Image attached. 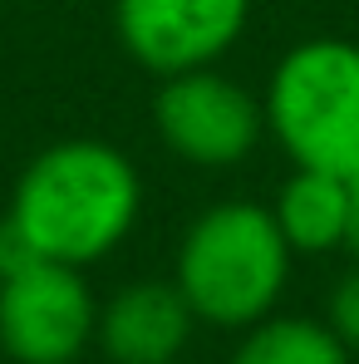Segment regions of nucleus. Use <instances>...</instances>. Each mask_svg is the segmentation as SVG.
Listing matches in <instances>:
<instances>
[{"label":"nucleus","mask_w":359,"mask_h":364,"mask_svg":"<svg viewBox=\"0 0 359 364\" xmlns=\"http://www.w3.org/2000/svg\"><path fill=\"white\" fill-rule=\"evenodd\" d=\"M5 217L40 261L89 271L133 237L143 217V173L104 138H60L20 168Z\"/></svg>","instance_id":"obj_1"},{"label":"nucleus","mask_w":359,"mask_h":364,"mask_svg":"<svg viewBox=\"0 0 359 364\" xmlns=\"http://www.w3.org/2000/svg\"><path fill=\"white\" fill-rule=\"evenodd\" d=\"M291 266L296 251L281 237L271 207L251 197L202 207L173 251V281L197 325L212 330H246L266 320L291 286Z\"/></svg>","instance_id":"obj_2"},{"label":"nucleus","mask_w":359,"mask_h":364,"mask_svg":"<svg viewBox=\"0 0 359 364\" xmlns=\"http://www.w3.org/2000/svg\"><path fill=\"white\" fill-rule=\"evenodd\" d=\"M266 133L291 168L359 173V45L345 35L296 40L266 79Z\"/></svg>","instance_id":"obj_3"},{"label":"nucleus","mask_w":359,"mask_h":364,"mask_svg":"<svg viewBox=\"0 0 359 364\" xmlns=\"http://www.w3.org/2000/svg\"><path fill=\"white\" fill-rule=\"evenodd\" d=\"M158 143L197 173H232L266 138V104L217 64L158 79L153 94Z\"/></svg>","instance_id":"obj_4"},{"label":"nucleus","mask_w":359,"mask_h":364,"mask_svg":"<svg viewBox=\"0 0 359 364\" xmlns=\"http://www.w3.org/2000/svg\"><path fill=\"white\" fill-rule=\"evenodd\" d=\"M99 330V301L79 266L30 261L0 276V350L15 364H74Z\"/></svg>","instance_id":"obj_5"},{"label":"nucleus","mask_w":359,"mask_h":364,"mask_svg":"<svg viewBox=\"0 0 359 364\" xmlns=\"http://www.w3.org/2000/svg\"><path fill=\"white\" fill-rule=\"evenodd\" d=\"M251 25V0H114L123 55L168 79L222 64Z\"/></svg>","instance_id":"obj_6"},{"label":"nucleus","mask_w":359,"mask_h":364,"mask_svg":"<svg viewBox=\"0 0 359 364\" xmlns=\"http://www.w3.org/2000/svg\"><path fill=\"white\" fill-rule=\"evenodd\" d=\"M197 330V315L178 281H128L99 305L94 345L114 364H178Z\"/></svg>","instance_id":"obj_7"},{"label":"nucleus","mask_w":359,"mask_h":364,"mask_svg":"<svg viewBox=\"0 0 359 364\" xmlns=\"http://www.w3.org/2000/svg\"><path fill=\"white\" fill-rule=\"evenodd\" d=\"M271 217L296 256H330L345 251L350 232V178L320 173V168H291V178L276 187Z\"/></svg>","instance_id":"obj_8"},{"label":"nucleus","mask_w":359,"mask_h":364,"mask_svg":"<svg viewBox=\"0 0 359 364\" xmlns=\"http://www.w3.org/2000/svg\"><path fill=\"white\" fill-rule=\"evenodd\" d=\"M232 364H355L350 345L325 325V315H281L246 325L232 350Z\"/></svg>","instance_id":"obj_9"},{"label":"nucleus","mask_w":359,"mask_h":364,"mask_svg":"<svg viewBox=\"0 0 359 364\" xmlns=\"http://www.w3.org/2000/svg\"><path fill=\"white\" fill-rule=\"evenodd\" d=\"M325 325L350 345V355H359V261L330 286V296H325Z\"/></svg>","instance_id":"obj_10"},{"label":"nucleus","mask_w":359,"mask_h":364,"mask_svg":"<svg viewBox=\"0 0 359 364\" xmlns=\"http://www.w3.org/2000/svg\"><path fill=\"white\" fill-rule=\"evenodd\" d=\"M30 261H40L35 246L20 237V227H15L10 217H0V276H10V271H20V266H30Z\"/></svg>","instance_id":"obj_11"},{"label":"nucleus","mask_w":359,"mask_h":364,"mask_svg":"<svg viewBox=\"0 0 359 364\" xmlns=\"http://www.w3.org/2000/svg\"><path fill=\"white\" fill-rule=\"evenodd\" d=\"M345 251L359 261V173L350 178V232H345Z\"/></svg>","instance_id":"obj_12"}]
</instances>
